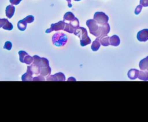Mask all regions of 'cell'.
<instances>
[{
  "mask_svg": "<svg viewBox=\"0 0 148 122\" xmlns=\"http://www.w3.org/2000/svg\"><path fill=\"white\" fill-rule=\"evenodd\" d=\"M29 67L31 70L32 71V72L33 73V74H38L40 73V68L38 66L32 63L31 65H30V66H29Z\"/></svg>",
  "mask_w": 148,
  "mask_h": 122,
  "instance_id": "21",
  "label": "cell"
},
{
  "mask_svg": "<svg viewBox=\"0 0 148 122\" xmlns=\"http://www.w3.org/2000/svg\"><path fill=\"white\" fill-rule=\"evenodd\" d=\"M2 28L4 30H12L13 28V24L10 23L8 20L7 21V22L5 23V24L2 27Z\"/></svg>",
  "mask_w": 148,
  "mask_h": 122,
  "instance_id": "23",
  "label": "cell"
},
{
  "mask_svg": "<svg viewBox=\"0 0 148 122\" xmlns=\"http://www.w3.org/2000/svg\"><path fill=\"white\" fill-rule=\"evenodd\" d=\"M21 1L22 0H9L10 3H12V5H16L19 4Z\"/></svg>",
  "mask_w": 148,
  "mask_h": 122,
  "instance_id": "31",
  "label": "cell"
},
{
  "mask_svg": "<svg viewBox=\"0 0 148 122\" xmlns=\"http://www.w3.org/2000/svg\"><path fill=\"white\" fill-rule=\"evenodd\" d=\"M50 73H51V68L49 66L40 68V74L42 76H43V77L48 76L50 74Z\"/></svg>",
  "mask_w": 148,
  "mask_h": 122,
  "instance_id": "19",
  "label": "cell"
},
{
  "mask_svg": "<svg viewBox=\"0 0 148 122\" xmlns=\"http://www.w3.org/2000/svg\"><path fill=\"white\" fill-rule=\"evenodd\" d=\"M14 11H15V8L13 5H9L7 6V7L6 8V10H5L6 16H7V17H8L9 19L12 18V17L14 15Z\"/></svg>",
  "mask_w": 148,
  "mask_h": 122,
  "instance_id": "11",
  "label": "cell"
},
{
  "mask_svg": "<svg viewBox=\"0 0 148 122\" xmlns=\"http://www.w3.org/2000/svg\"><path fill=\"white\" fill-rule=\"evenodd\" d=\"M137 39L140 42H145L148 40V29L145 28L139 31L137 34Z\"/></svg>",
  "mask_w": 148,
  "mask_h": 122,
  "instance_id": "9",
  "label": "cell"
},
{
  "mask_svg": "<svg viewBox=\"0 0 148 122\" xmlns=\"http://www.w3.org/2000/svg\"><path fill=\"white\" fill-rule=\"evenodd\" d=\"M34 64L38 66L40 68L47 67L49 66V60L45 58H40L38 55H34Z\"/></svg>",
  "mask_w": 148,
  "mask_h": 122,
  "instance_id": "6",
  "label": "cell"
},
{
  "mask_svg": "<svg viewBox=\"0 0 148 122\" xmlns=\"http://www.w3.org/2000/svg\"><path fill=\"white\" fill-rule=\"evenodd\" d=\"M34 61V58L32 56H29L28 53H27L24 58L23 60V63H25V64H29L31 63H32Z\"/></svg>",
  "mask_w": 148,
  "mask_h": 122,
  "instance_id": "22",
  "label": "cell"
},
{
  "mask_svg": "<svg viewBox=\"0 0 148 122\" xmlns=\"http://www.w3.org/2000/svg\"><path fill=\"white\" fill-rule=\"evenodd\" d=\"M68 40L66 34L62 33H55L52 37V42L57 46H61L65 45Z\"/></svg>",
  "mask_w": 148,
  "mask_h": 122,
  "instance_id": "3",
  "label": "cell"
},
{
  "mask_svg": "<svg viewBox=\"0 0 148 122\" xmlns=\"http://www.w3.org/2000/svg\"><path fill=\"white\" fill-rule=\"evenodd\" d=\"M32 81H45V78H44L43 76H42L40 75V76L33 77Z\"/></svg>",
  "mask_w": 148,
  "mask_h": 122,
  "instance_id": "28",
  "label": "cell"
},
{
  "mask_svg": "<svg viewBox=\"0 0 148 122\" xmlns=\"http://www.w3.org/2000/svg\"><path fill=\"white\" fill-rule=\"evenodd\" d=\"M8 20L7 19H5V18L0 19V28L2 27L5 24V23L7 22Z\"/></svg>",
  "mask_w": 148,
  "mask_h": 122,
  "instance_id": "29",
  "label": "cell"
},
{
  "mask_svg": "<svg viewBox=\"0 0 148 122\" xmlns=\"http://www.w3.org/2000/svg\"><path fill=\"white\" fill-rule=\"evenodd\" d=\"M139 66L142 70H148V56L140 61Z\"/></svg>",
  "mask_w": 148,
  "mask_h": 122,
  "instance_id": "14",
  "label": "cell"
},
{
  "mask_svg": "<svg viewBox=\"0 0 148 122\" xmlns=\"http://www.w3.org/2000/svg\"><path fill=\"white\" fill-rule=\"evenodd\" d=\"M12 44L11 42H10V41L5 42V43L4 44V46H3L4 49H6L9 51L12 49Z\"/></svg>",
  "mask_w": 148,
  "mask_h": 122,
  "instance_id": "25",
  "label": "cell"
},
{
  "mask_svg": "<svg viewBox=\"0 0 148 122\" xmlns=\"http://www.w3.org/2000/svg\"><path fill=\"white\" fill-rule=\"evenodd\" d=\"M99 38V41L101 42V44L104 46H108L110 45L109 42V38L110 37H108V35H104V36H101V37H98Z\"/></svg>",
  "mask_w": 148,
  "mask_h": 122,
  "instance_id": "15",
  "label": "cell"
},
{
  "mask_svg": "<svg viewBox=\"0 0 148 122\" xmlns=\"http://www.w3.org/2000/svg\"><path fill=\"white\" fill-rule=\"evenodd\" d=\"M73 34L80 39V45L82 46H84L91 42V39L88 36L87 31L84 27H79L74 31Z\"/></svg>",
  "mask_w": 148,
  "mask_h": 122,
  "instance_id": "2",
  "label": "cell"
},
{
  "mask_svg": "<svg viewBox=\"0 0 148 122\" xmlns=\"http://www.w3.org/2000/svg\"><path fill=\"white\" fill-rule=\"evenodd\" d=\"M33 73L31 70L29 66L27 67V72L21 76V80L23 81H32Z\"/></svg>",
  "mask_w": 148,
  "mask_h": 122,
  "instance_id": "10",
  "label": "cell"
},
{
  "mask_svg": "<svg viewBox=\"0 0 148 122\" xmlns=\"http://www.w3.org/2000/svg\"><path fill=\"white\" fill-rule=\"evenodd\" d=\"M46 80L47 81H65V76L62 73L59 72L54 75H51L50 76H47Z\"/></svg>",
  "mask_w": 148,
  "mask_h": 122,
  "instance_id": "8",
  "label": "cell"
},
{
  "mask_svg": "<svg viewBox=\"0 0 148 122\" xmlns=\"http://www.w3.org/2000/svg\"><path fill=\"white\" fill-rule=\"evenodd\" d=\"M66 1H67V2H68V7H69V8H71V7L72 6V5L71 4V0H66Z\"/></svg>",
  "mask_w": 148,
  "mask_h": 122,
  "instance_id": "32",
  "label": "cell"
},
{
  "mask_svg": "<svg viewBox=\"0 0 148 122\" xmlns=\"http://www.w3.org/2000/svg\"><path fill=\"white\" fill-rule=\"evenodd\" d=\"M27 23H28L26 21V20L24 19L19 20L17 23V27H18V30L20 31H24L27 28Z\"/></svg>",
  "mask_w": 148,
  "mask_h": 122,
  "instance_id": "17",
  "label": "cell"
},
{
  "mask_svg": "<svg viewBox=\"0 0 148 122\" xmlns=\"http://www.w3.org/2000/svg\"><path fill=\"white\" fill-rule=\"evenodd\" d=\"M27 53L25 51H20L18 52V55H19V56H20V61L21 62L23 63L24 58V57H25V56Z\"/></svg>",
  "mask_w": 148,
  "mask_h": 122,
  "instance_id": "24",
  "label": "cell"
},
{
  "mask_svg": "<svg viewBox=\"0 0 148 122\" xmlns=\"http://www.w3.org/2000/svg\"><path fill=\"white\" fill-rule=\"evenodd\" d=\"M138 78L143 81L148 80V70H140L139 71Z\"/></svg>",
  "mask_w": 148,
  "mask_h": 122,
  "instance_id": "16",
  "label": "cell"
},
{
  "mask_svg": "<svg viewBox=\"0 0 148 122\" xmlns=\"http://www.w3.org/2000/svg\"><path fill=\"white\" fill-rule=\"evenodd\" d=\"M65 26V21L64 20L63 21L61 20L58 23L51 24L50 27L49 28L47 29L45 32H46V33H50L53 31L62 30L64 29Z\"/></svg>",
  "mask_w": 148,
  "mask_h": 122,
  "instance_id": "7",
  "label": "cell"
},
{
  "mask_svg": "<svg viewBox=\"0 0 148 122\" xmlns=\"http://www.w3.org/2000/svg\"><path fill=\"white\" fill-rule=\"evenodd\" d=\"M24 19L26 20V21L28 23H32L34 20V17L32 15H28L27 17L24 18Z\"/></svg>",
  "mask_w": 148,
  "mask_h": 122,
  "instance_id": "26",
  "label": "cell"
},
{
  "mask_svg": "<svg viewBox=\"0 0 148 122\" xmlns=\"http://www.w3.org/2000/svg\"><path fill=\"white\" fill-rule=\"evenodd\" d=\"M75 17V16L73 13H72L71 12H67L64 15V21H70L72 20H73Z\"/></svg>",
  "mask_w": 148,
  "mask_h": 122,
  "instance_id": "20",
  "label": "cell"
},
{
  "mask_svg": "<svg viewBox=\"0 0 148 122\" xmlns=\"http://www.w3.org/2000/svg\"><path fill=\"white\" fill-rule=\"evenodd\" d=\"M139 71L137 69H130L128 72V77L131 80H135L137 77H138Z\"/></svg>",
  "mask_w": 148,
  "mask_h": 122,
  "instance_id": "13",
  "label": "cell"
},
{
  "mask_svg": "<svg viewBox=\"0 0 148 122\" xmlns=\"http://www.w3.org/2000/svg\"><path fill=\"white\" fill-rule=\"evenodd\" d=\"M94 19L100 25H103L108 22L109 17L102 12H97L94 15Z\"/></svg>",
  "mask_w": 148,
  "mask_h": 122,
  "instance_id": "5",
  "label": "cell"
},
{
  "mask_svg": "<svg viewBox=\"0 0 148 122\" xmlns=\"http://www.w3.org/2000/svg\"><path fill=\"white\" fill-rule=\"evenodd\" d=\"M86 25L89 28L90 34L97 37L107 35L110 31V25L108 23L100 25L94 19H89L87 20Z\"/></svg>",
  "mask_w": 148,
  "mask_h": 122,
  "instance_id": "1",
  "label": "cell"
},
{
  "mask_svg": "<svg viewBox=\"0 0 148 122\" xmlns=\"http://www.w3.org/2000/svg\"><path fill=\"white\" fill-rule=\"evenodd\" d=\"M140 4L142 5V6L147 7L148 6V0H140Z\"/></svg>",
  "mask_w": 148,
  "mask_h": 122,
  "instance_id": "30",
  "label": "cell"
},
{
  "mask_svg": "<svg viewBox=\"0 0 148 122\" xmlns=\"http://www.w3.org/2000/svg\"><path fill=\"white\" fill-rule=\"evenodd\" d=\"M142 5L140 4L139 5H138L136 6V8H135V15H139L140 13V12L142 10Z\"/></svg>",
  "mask_w": 148,
  "mask_h": 122,
  "instance_id": "27",
  "label": "cell"
},
{
  "mask_svg": "<svg viewBox=\"0 0 148 122\" xmlns=\"http://www.w3.org/2000/svg\"><path fill=\"white\" fill-rule=\"evenodd\" d=\"M109 42H110V45L112 46H117L119 45L120 43V40L117 35H113L110 37Z\"/></svg>",
  "mask_w": 148,
  "mask_h": 122,
  "instance_id": "12",
  "label": "cell"
},
{
  "mask_svg": "<svg viewBox=\"0 0 148 122\" xmlns=\"http://www.w3.org/2000/svg\"><path fill=\"white\" fill-rule=\"evenodd\" d=\"M79 27V21L77 18L75 17L73 20L69 21V23H65L64 31L69 33H73L74 31Z\"/></svg>",
  "mask_w": 148,
  "mask_h": 122,
  "instance_id": "4",
  "label": "cell"
},
{
  "mask_svg": "<svg viewBox=\"0 0 148 122\" xmlns=\"http://www.w3.org/2000/svg\"><path fill=\"white\" fill-rule=\"evenodd\" d=\"M101 46V42L99 41V38L98 37H97L93 42L91 45V49L93 51H97L99 49V47Z\"/></svg>",
  "mask_w": 148,
  "mask_h": 122,
  "instance_id": "18",
  "label": "cell"
}]
</instances>
